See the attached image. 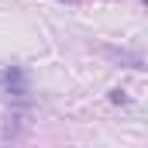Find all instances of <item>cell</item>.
I'll use <instances>...</instances> for the list:
<instances>
[{
	"instance_id": "obj_1",
	"label": "cell",
	"mask_w": 148,
	"mask_h": 148,
	"mask_svg": "<svg viewBox=\"0 0 148 148\" xmlns=\"http://www.w3.org/2000/svg\"><path fill=\"white\" fill-rule=\"evenodd\" d=\"M3 90H7V97H24V93H28V86H24V73H21L17 66H10V69L3 73Z\"/></svg>"
}]
</instances>
